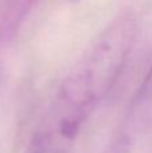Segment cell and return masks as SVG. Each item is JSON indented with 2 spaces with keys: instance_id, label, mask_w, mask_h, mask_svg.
<instances>
[{
  "instance_id": "1",
  "label": "cell",
  "mask_w": 152,
  "mask_h": 153,
  "mask_svg": "<svg viewBox=\"0 0 152 153\" xmlns=\"http://www.w3.org/2000/svg\"><path fill=\"white\" fill-rule=\"evenodd\" d=\"M132 39V23L123 19L96 40L48 102L24 153H72L85 124L120 75Z\"/></svg>"
},
{
  "instance_id": "2",
  "label": "cell",
  "mask_w": 152,
  "mask_h": 153,
  "mask_svg": "<svg viewBox=\"0 0 152 153\" xmlns=\"http://www.w3.org/2000/svg\"><path fill=\"white\" fill-rule=\"evenodd\" d=\"M131 120L137 125L148 124L152 121V67L133 98Z\"/></svg>"
}]
</instances>
